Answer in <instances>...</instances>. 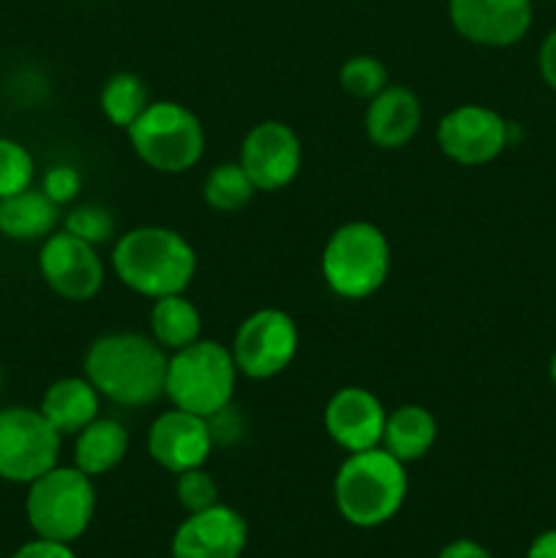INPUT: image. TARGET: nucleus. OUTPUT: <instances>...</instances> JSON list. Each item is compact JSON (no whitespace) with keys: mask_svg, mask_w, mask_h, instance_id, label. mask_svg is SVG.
<instances>
[{"mask_svg":"<svg viewBox=\"0 0 556 558\" xmlns=\"http://www.w3.org/2000/svg\"><path fill=\"white\" fill-rule=\"evenodd\" d=\"M238 374L232 349L200 338L185 349L169 354L164 398H169L174 409L207 420L232 403Z\"/></svg>","mask_w":556,"mask_h":558,"instance_id":"nucleus-4","label":"nucleus"},{"mask_svg":"<svg viewBox=\"0 0 556 558\" xmlns=\"http://www.w3.org/2000/svg\"><path fill=\"white\" fill-rule=\"evenodd\" d=\"M338 82H341V87L349 96L371 101V98L379 96L390 85V76H387V69L382 60L371 58V54H358V58H349L341 65Z\"/></svg>","mask_w":556,"mask_h":558,"instance_id":"nucleus-25","label":"nucleus"},{"mask_svg":"<svg viewBox=\"0 0 556 558\" xmlns=\"http://www.w3.org/2000/svg\"><path fill=\"white\" fill-rule=\"evenodd\" d=\"M409 494L407 463L385 447L349 452L333 480L338 515L358 529H376L401 512Z\"/></svg>","mask_w":556,"mask_h":558,"instance_id":"nucleus-3","label":"nucleus"},{"mask_svg":"<svg viewBox=\"0 0 556 558\" xmlns=\"http://www.w3.org/2000/svg\"><path fill=\"white\" fill-rule=\"evenodd\" d=\"M112 270L142 298L183 294L196 276V251L169 227H136L114 240Z\"/></svg>","mask_w":556,"mask_h":558,"instance_id":"nucleus-2","label":"nucleus"},{"mask_svg":"<svg viewBox=\"0 0 556 558\" xmlns=\"http://www.w3.org/2000/svg\"><path fill=\"white\" fill-rule=\"evenodd\" d=\"M527 558H556V529L537 534L529 545Z\"/></svg>","mask_w":556,"mask_h":558,"instance_id":"nucleus-34","label":"nucleus"},{"mask_svg":"<svg viewBox=\"0 0 556 558\" xmlns=\"http://www.w3.org/2000/svg\"><path fill=\"white\" fill-rule=\"evenodd\" d=\"M129 456V430L114 417H96L74 436V466L87 477L114 472Z\"/></svg>","mask_w":556,"mask_h":558,"instance_id":"nucleus-19","label":"nucleus"},{"mask_svg":"<svg viewBox=\"0 0 556 558\" xmlns=\"http://www.w3.org/2000/svg\"><path fill=\"white\" fill-rule=\"evenodd\" d=\"M423 123V104L409 87L387 85L365 109V134L376 147L398 150L418 136Z\"/></svg>","mask_w":556,"mask_h":558,"instance_id":"nucleus-17","label":"nucleus"},{"mask_svg":"<svg viewBox=\"0 0 556 558\" xmlns=\"http://www.w3.org/2000/svg\"><path fill=\"white\" fill-rule=\"evenodd\" d=\"M38 270L47 287L58 298L71 303H85L93 300L104 287V262L98 256L96 245L74 238L71 232H52L41 243L38 251Z\"/></svg>","mask_w":556,"mask_h":558,"instance_id":"nucleus-11","label":"nucleus"},{"mask_svg":"<svg viewBox=\"0 0 556 558\" xmlns=\"http://www.w3.org/2000/svg\"><path fill=\"white\" fill-rule=\"evenodd\" d=\"M510 129L496 109L480 104H461L450 109L436 125L439 150L461 167H483L510 145Z\"/></svg>","mask_w":556,"mask_h":558,"instance_id":"nucleus-10","label":"nucleus"},{"mask_svg":"<svg viewBox=\"0 0 556 558\" xmlns=\"http://www.w3.org/2000/svg\"><path fill=\"white\" fill-rule=\"evenodd\" d=\"M38 409L60 436H76L85 425L101 417V392L87 376H63L47 387Z\"/></svg>","mask_w":556,"mask_h":558,"instance_id":"nucleus-18","label":"nucleus"},{"mask_svg":"<svg viewBox=\"0 0 556 558\" xmlns=\"http://www.w3.org/2000/svg\"><path fill=\"white\" fill-rule=\"evenodd\" d=\"M125 134L136 156L164 174L189 172L205 153V129L200 118L178 101H150Z\"/></svg>","mask_w":556,"mask_h":558,"instance_id":"nucleus-7","label":"nucleus"},{"mask_svg":"<svg viewBox=\"0 0 556 558\" xmlns=\"http://www.w3.org/2000/svg\"><path fill=\"white\" fill-rule=\"evenodd\" d=\"M322 420H325L327 436L349 456V452L382 447L387 409L382 407V401L374 392L352 385L333 392Z\"/></svg>","mask_w":556,"mask_h":558,"instance_id":"nucleus-16","label":"nucleus"},{"mask_svg":"<svg viewBox=\"0 0 556 558\" xmlns=\"http://www.w3.org/2000/svg\"><path fill=\"white\" fill-rule=\"evenodd\" d=\"M537 63H540V74H543L545 85L556 90V31H551L548 36H545L543 47H540V54H537Z\"/></svg>","mask_w":556,"mask_h":558,"instance_id":"nucleus-32","label":"nucleus"},{"mask_svg":"<svg viewBox=\"0 0 556 558\" xmlns=\"http://www.w3.org/2000/svg\"><path fill=\"white\" fill-rule=\"evenodd\" d=\"M234 365L249 379H273L294 363L300 330L281 308H259L245 316L232 338Z\"/></svg>","mask_w":556,"mask_h":558,"instance_id":"nucleus-9","label":"nucleus"},{"mask_svg":"<svg viewBox=\"0 0 556 558\" xmlns=\"http://www.w3.org/2000/svg\"><path fill=\"white\" fill-rule=\"evenodd\" d=\"M548 374H551V381H554V385H556V354H554V357H551Z\"/></svg>","mask_w":556,"mask_h":558,"instance_id":"nucleus-35","label":"nucleus"},{"mask_svg":"<svg viewBox=\"0 0 556 558\" xmlns=\"http://www.w3.org/2000/svg\"><path fill=\"white\" fill-rule=\"evenodd\" d=\"M390 276V243L376 223L349 221L327 238L322 278L341 300H365Z\"/></svg>","mask_w":556,"mask_h":558,"instance_id":"nucleus-5","label":"nucleus"},{"mask_svg":"<svg viewBox=\"0 0 556 558\" xmlns=\"http://www.w3.org/2000/svg\"><path fill=\"white\" fill-rule=\"evenodd\" d=\"M63 436L49 425L41 409H0V480L31 485L60 461Z\"/></svg>","mask_w":556,"mask_h":558,"instance_id":"nucleus-8","label":"nucleus"},{"mask_svg":"<svg viewBox=\"0 0 556 558\" xmlns=\"http://www.w3.org/2000/svg\"><path fill=\"white\" fill-rule=\"evenodd\" d=\"M169 354L145 332H104L87 347L85 376L118 407H150L164 398Z\"/></svg>","mask_w":556,"mask_h":558,"instance_id":"nucleus-1","label":"nucleus"},{"mask_svg":"<svg viewBox=\"0 0 556 558\" xmlns=\"http://www.w3.org/2000/svg\"><path fill=\"white\" fill-rule=\"evenodd\" d=\"M207 428H210L213 445H238L245 434V420L243 414L229 403L221 412L207 417Z\"/></svg>","mask_w":556,"mask_h":558,"instance_id":"nucleus-30","label":"nucleus"},{"mask_svg":"<svg viewBox=\"0 0 556 558\" xmlns=\"http://www.w3.org/2000/svg\"><path fill=\"white\" fill-rule=\"evenodd\" d=\"M0 385H3V371H0Z\"/></svg>","mask_w":556,"mask_h":558,"instance_id":"nucleus-36","label":"nucleus"},{"mask_svg":"<svg viewBox=\"0 0 556 558\" xmlns=\"http://www.w3.org/2000/svg\"><path fill=\"white\" fill-rule=\"evenodd\" d=\"M245 543V518L218 501L207 510L189 512L172 537V558H240Z\"/></svg>","mask_w":556,"mask_h":558,"instance_id":"nucleus-15","label":"nucleus"},{"mask_svg":"<svg viewBox=\"0 0 556 558\" xmlns=\"http://www.w3.org/2000/svg\"><path fill=\"white\" fill-rule=\"evenodd\" d=\"M11 558H76L69 543H55V539L36 537L33 543H25Z\"/></svg>","mask_w":556,"mask_h":558,"instance_id":"nucleus-31","label":"nucleus"},{"mask_svg":"<svg viewBox=\"0 0 556 558\" xmlns=\"http://www.w3.org/2000/svg\"><path fill=\"white\" fill-rule=\"evenodd\" d=\"M27 523L36 537L55 543H74L90 526L96 515V488L93 477L76 466H55L33 480L25 499Z\"/></svg>","mask_w":556,"mask_h":558,"instance_id":"nucleus-6","label":"nucleus"},{"mask_svg":"<svg viewBox=\"0 0 556 558\" xmlns=\"http://www.w3.org/2000/svg\"><path fill=\"white\" fill-rule=\"evenodd\" d=\"M436 434H439L436 417L428 409L418 403H403L387 414L382 447L401 463H414L428 456Z\"/></svg>","mask_w":556,"mask_h":558,"instance_id":"nucleus-21","label":"nucleus"},{"mask_svg":"<svg viewBox=\"0 0 556 558\" xmlns=\"http://www.w3.org/2000/svg\"><path fill=\"white\" fill-rule=\"evenodd\" d=\"M150 336L161 343L169 354L185 349L202 338V314L185 294L153 300L150 308Z\"/></svg>","mask_w":556,"mask_h":558,"instance_id":"nucleus-22","label":"nucleus"},{"mask_svg":"<svg viewBox=\"0 0 556 558\" xmlns=\"http://www.w3.org/2000/svg\"><path fill=\"white\" fill-rule=\"evenodd\" d=\"M256 194V185L251 183V178L245 174V169L240 167V161L218 163L216 169H210L202 185V196H205L207 207L218 213H238L243 210L251 202V196Z\"/></svg>","mask_w":556,"mask_h":558,"instance_id":"nucleus-24","label":"nucleus"},{"mask_svg":"<svg viewBox=\"0 0 556 558\" xmlns=\"http://www.w3.org/2000/svg\"><path fill=\"white\" fill-rule=\"evenodd\" d=\"M60 205H55L44 191L25 189L0 199V234L20 243L47 240L58 229Z\"/></svg>","mask_w":556,"mask_h":558,"instance_id":"nucleus-20","label":"nucleus"},{"mask_svg":"<svg viewBox=\"0 0 556 558\" xmlns=\"http://www.w3.org/2000/svg\"><path fill=\"white\" fill-rule=\"evenodd\" d=\"M436 558H491V554L474 539H452L450 545L439 550Z\"/></svg>","mask_w":556,"mask_h":558,"instance_id":"nucleus-33","label":"nucleus"},{"mask_svg":"<svg viewBox=\"0 0 556 558\" xmlns=\"http://www.w3.org/2000/svg\"><path fill=\"white\" fill-rule=\"evenodd\" d=\"M41 191L55 202V205H69L80 196L82 191V174L69 163H58V167L47 169L41 180Z\"/></svg>","mask_w":556,"mask_h":558,"instance_id":"nucleus-29","label":"nucleus"},{"mask_svg":"<svg viewBox=\"0 0 556 558\" xmlns=\"http://www.w3.org/2000/svg\"><path fill=\"white\" fill-rule=\"evenodd\" d=\"M458 36L480 47H512L532 27V0H450Z\"/></svg>","mask_w":556,"mask_h":558,"instance_id":"nucleus-13","label":"nucleus"},{"mask_svg":"<svg viewBox=\"0 0 556 558\" xmlns=\"http://www.w3.org/2000/svg\"><path fill=\"white\" fill-rule=\"evenodd\" d=\"M33 178H36V163L31 150L20 142L0 136V199L31 189Z\"/></svg>","mask_w":556,"mask_h":558,"instance_id":"nucleus-26","label":"nucleus"},{"mask_svg":"<svg viewBox=\"0 0 556 558\" xmlns=\"http://www.w3.org/2000/svg\"><path fill=\"white\" fill-rule=\"evenodd\" d=\"M98 104H101V112L107 114L109 123L118 125V129H129L150 107V93H147L142 76L131 74V71H118L104 82Z\"/></svg>","mask_w":556,"mask_h":558,"instance_id":"nucleus-23","label":"nucleus"},{"mask_svg":"<svg viewBox=\"0 0 556 558\" xmlns=\"http://www.w3.org/2000/svg\"><path fill=\"white\" fill-rule=\"evenodd\" d=\"M213 436L207 420L183 409H167L153 420L147 430V452L169 474L205 466L213 452Z\"/></svg>","mask_w":556,"mask_h":558,"instance_id":"nucleus-14","label":"nucleus"},{"mask_svg":"<svg viewBox=\"0 0 556 558\" xmlns=\"http://www.w3.org/2000/svg\"><path fill=\"white\" fill-rule=\"evenodd\" d=\"M178 501L183 505L185 512H200L207 507L218 505V485L205 469H189V472L178 474Z\"/></svg>","mask_w":556,"mask_h":558,"instance_id":"nucleus-28","label":"nucleus"},{"mask_svg":"<svg viewBox=\"0 0 556 558\" xmlns=\"http://www.w3.org/2000/svg\"><path fill=\"white\" fill-rule=\"evenodd\" d=\"M303 145L292 125L281 120L256 123L240 147V167L256 185V191H281L300 174Z\"/></svg>","mask_w":556,"mask_h":558,"instance_id":"nucleus-12","label":"nucleus"},{"mask_svg":"<svg viewBox=\"0 0 556 558\" xmlns=\"http://www.w3.org/2000/svg\"><path fill=\"white\" fill-rule=\"evenodd\" d=\"M65 232H71L74 238L85 240L90 245H104L114 240V216L101 205H76L74 210L65 216L63 221Z\"/></svg>","mask_w":556,"mask_h":558,"instance_id":"nucleus-27","label":"nucleus"}]
</instances>
